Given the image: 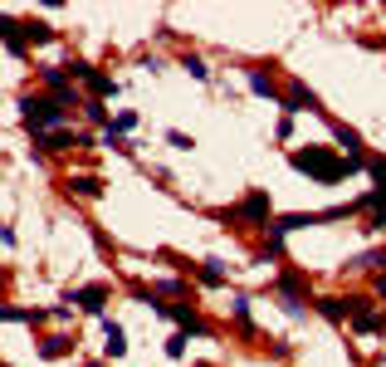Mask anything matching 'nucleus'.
I'll return each mask as SVG.
<instances>
[{
  "label": "nucleus",
  "instance_id": "15",
  "mask_svg": "<svg viewBox=\"0 0 386 367\" xmlns=\"http://www.w3.org/2000/svg\"><path fill=\"white\" fill-rule=\"evenodd\" d=\"M132 128H137V113H118V118L108 123L103 132H113V137H123V132H132Z\"/></svg>",
  "mask_w": 386,
  "mask_h": 367
},
{
  "label": "nucleus",
  "instance_id": "7",
  "mask_svg": "<svg viewBox=\"0 0 386 367\" xmlns=\"http://www.w3.org/2000/svg\"><path fill=\"white\" fill-rule=\"evenodd\" d=\"M284 108H289V113H308V108H318V98H313L303 83H294V88L284 93Z\"/></svg>",
  "mask_w": 386,
  "mask_h": 367
},
{
  "label": "nucleus",
  "instance_id": "14",
  "mask_svg": "<svg viewBox=\"0 0 386 367\" xmlns=\"http://www.w3.org/2000/svg\"><path fill=\"white\" fill-rule=\"evenodd\" d=\"M201 284H225V270H220V259H201Z\"/></svg>",
  "mask_w": 386,
  "mask_h": 367
},
{
  "label": "nucleus",
  "instance_id": "12",
  "mask_svg": "<svg viewBox=\"0 0 386 367\" xmlns=\"http://www.w3.org/2000/svg\"><path fill=\"white\" fill-rule=\"evenodd\" d=\"M333 132H338V142L347 147V157H362V137H357V128H343V123H338Z\"/></svg>",
  "mask_w": 386,
  "mask_h": 367
},
{
  "label": "nucleus",
  "instance_id": "17",
  "mask_svg": "<svg viewBox=\"0 0 386 367\" xmlns=\"http://www.w3.org/2000/svg\"><path fill=\"white\" fill-rule=\"evenodd\" d=\"M69 353V338H44L39 343V357H64Z\"/></svg>",
  "mask_w": 386,
  "mask_h": 367
},
{
  "label": "nucleus",
  "instance_id": "23",
  "mask_svg": "<svg viewBox=\"0 0 386 367\" xmlns=\"http://www.w3.org/2000/svg\"><path fill=\"white\" fill-rule=\"evenodd\" d=\"M83 367H98V362H83Z\"/></svg>",
  "mask_w": 386,
  "mask_h": 367
},
{
  "label": "nucleus",
  "instance_id": "22",
  "mask_svg": "<svg viewBox=\"0 0 386 367\" xmlns=\"http://www.w3.org/2000/svg\"><path fill=\"white\" fill-rule=\"evenodd\" d=\"M167 142H172V147H181V152H191V147H196V137H186V132H167Z\"/></svg>",
  "mask_w": 386,
  "mask_h": 367
},
{
  "label": "nucleus",
  "instance_id": "1",
  "mask_svg": "<svg viewBox=\"0 0 386 367\" xmlns=\"http://www.w3.org/2000/svg\"><path fill=\"white\" fill-rule=\"evenodd\" d=\"M289 162L298 167V172H308V177H318V181H343L347 172H357L362 167V157H338L333 147H308V152H294Z\"/></svg>",
  "mask_w": 386,
  "mask_h": 367
},
{
  "label": "nucleus",
  "instance_id": "3",
  "mask_svg": "<svg viewBox=\"0 0 386 367\" xmlns=\"http://www.w3.org/2000/svg\"><path fill=\"white\" fill-rule=\"evenodd\" d=\"M69 79H83L93 98H113V93H118V83L108 79V74H98L93 64H69Z\"/></svg>",
  "mask_w": 386,
  "mask_h": 367
},
{
  "label": "nucleus",
  "instance_id": "20",
  "mask_svg": "<svg viewBox=\"0 0 386 367\" xmlns=\"http://www.w3.org/2000/svg\"><path fill=\"white\" fill-rule=\"evenodd\" d=\"M83 113H88L93 123H108V108H103V103H98V98H88V103H83Z\"/></svg>",
  "mask_w": 386,
  "mask_h": 367
},
{
  "label": "nucleus",
  "instance_id": "24",
  "mask_svg": "<svg viewBox=\"0 0 386 367\" xmlns=\"http://www.w3.org/2000/svg\"><path fill=\"white\" fill-rule=\"evenodd\" d=\"M0 367H6V362H0Z\"/></svg>",
  "mask_w": 386,
  "mask_h": 367
},
{
  "label": "nucleus",
  "instance_id": "19",
  "mask_svg": "<svg viewBox=\"0 0 386 367\" xmlns=\"http://www.w3.org/2000/svg\"><path fill=\"white\" fill-rule=\"evenodd\" d=\"M167 357H186V333H172L167 338Z\"/></svg>",
  "mask_w": 386,
  "mask_h": 367
},
{
  "label": "nucleus",
  "instance_id": "11",
  "mask_svg": "<svg viewBox=\"0 0 386 367\" xmlns=\"http://www.w3.org/2000/svg\"><path fill=\"white\" fill-rule=\"evenodd\" d=\"M49 39H54V30L44 20H25V44H49Z\"/></svg>",
  "mask_w": 386,
  "mask_h": 367
},
{
  "label": "nucleus",
  "instance_id": "16",
  "mask_svg": "<svg viewBox=\"0 0 386 367\" xmlns=\"http://www.w3.org/2000/svg\"><path fill=\"white\" fill-rule=\"evenodd\" d=\"M69 186H74L79 196H98V191H103V181H98V177H69Z\"/></svg>",
  "mask_w": 386,
  "mask_h": 367
},
{
  "label": "nucleus",
  "instance_id": "2",
  "mask_svg": "<svg viewBox=\"0 0 386 367\" xmlns=\"http://www.w3.org/2000/svg\"><path fill=\"white\" fill-rule=\"evenodd\" d=\"M20 108H25V128H34V137L44 132V128H54L59 132L64 128V103H54V98H20Z\"/></svg>",
  "mask_w": 386,
  "mask_h": 367
},
{
  "label": "nucleus",
  "instance_id": "5",
  "mask_svg": "<svg viewBox=\"0 0 386 367\" xmlns=\"http://www.w3.org/2000/svg\"><path fill=\"white\" fill-rule=\"evenodd\" d=\"M64 304H83L88 313H103V304H108V289H103V284H88V289H79V294H69Z\"/></svg>",
  "mask_w": 386,
  "mask_h": 367
},
{
  "label": "nucleus",
  "instance_id": "21",
  "mask_svg": "<svg viewBox=\"0 0 386 367\" xmlns=\"http://www.w3.org/2000/svg\"><path fill=\"white\" fill-rule=\"evenodd\" d=\"M186 69H191L196 79H210V69H205V59H196V54H186Z\"/></svg>",
  "mask_w": 386,
  "mask_h": 367
},
{
  "label": "nucleus",
  "instance_id": "4",
  "mask_svg": "<svg viewBox=\"0 0 386 367\" xmlns=\"http://www.w3.org/2000/svg\"><path fill=\"white\" fill-rule=\"evenodd\" d=\"M235 216H245V221H254V226H269V196H264V191H250Z\"/></svg>",
  "mask_w": 386,
  "mask_h": 367
},
{
  "label": "nucleus",
  "instance_id": "9",
  "mask_svg": "<svg viewBox=\"0 0 386 367\" xmlns=\"http://www.w3.org/2000/svg\"><path fill=\"white\" fill-rule=\"evenodd\" d=\"M167 319H176L181 333H205V324H201V313H196V308H167Z\"/></svg>",
  "mask_w": 386,
  "mask_h": 367
},
{
  "label": "nucleus",
  "instance_id": "10",
  "mask_svg": "<svg viewBox=\"0 0 386 367\" xmlns=\"http://www.w3.org/2000/svg\"><path fill=\"white\" fill-rule=\"evenodd\" d=\"M318 313H323V319H333V324H343L347 319V299H318Z\"/></svg>",
  "mask_w": 386,
  "mask_h": 367
},
{
  "label": "nucleus",
  "instance_id": "6",
  "mask_svg": "<svg viewBox=\"0 0 386 367\" xmlns=\"http://www.w3.org/2000/svg\"><path fill=\"white\" fill-rule=\"evenodd\" d=\"M103 338H108V343H103V353H108V357H123V353H128V333H123L113 319L103 324Z\"/></svg>",
  "mask_w": 386,
  "mask_h": 367
},
{
  "label": "nucleus",
  "instance_id": "8",
  "mask_svg": "<svg viewBox=\"0 0 386 367\" xmlns=\"http://www.w3.org/2000/svg\"><path fill=\"white\" fill-rule=\"evenodd\" d=\"M39 142H44V152H64V147H79L83 137L69 132V128H59V132H39Z\"/></svg>",
  "mask_w": 386,
  "mask_h": 367
},
{
  "label": "nucleus",
  "instance_id": "13",
  "mask_svg": "<svg viewBox=\"0 0 386 367\" xmlns=\"http://www.w3.org/2000/svg\"><path fill=\"white\" fill-rule=\"evenodd\" d=\"M250 88H254L259 98H274V93H279V88H274V79H269L264 69H254V74H250Z\"/></svg>",
  "mask_w": 386,
  "mask_h": 367
},
{
  "label": "nucleus",
  "instance_id": "18",
  "mask_svg": "<svg viewBox=\"0 0 386 367\" xmlns=\"http://www.w3.org/2000/svg\"><path fill=\"white\" fill-rule=\"evenodd\" d=\"M367 167H372V181H376L372 191H381V196H386V157H372Z\"/></svg>",
  "mask_w": 386,
  "mask_h": 367
}]
</instances>
